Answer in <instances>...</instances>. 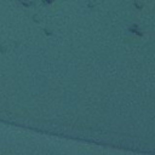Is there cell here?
Wrapping results in <instances>:
<instances>
[{
    "mask_svg": "<svg viewBox=\"0 0 155 155\" xmlns=\"http://www.w3.org/2000/svg\"><path fill=\"white\" fill-rule=\"evenodd\" d=\"M22 4H23L24 6H30V5H31V1H28V0H23V1H22Z\"/></svg>",
    "mask_w": 155,
    "mask_h": 155,
    "instance_id": "6da1fadb",
    "label": "cell"
},
{
    "mask_svg": "<svg viewBox=\"0 0 155 155\" xmlns=\"http://www.w3.org/2000/svg\"><path fill=\"white\" fill-rule=\"evenodd\" d=\"M53 0H44V4H51Z\"/></svg>",
    "mask_w": 155,
    "mask_h": 155,
    "instance_id": "7a4b0ae2",
    "label": "cell"
}]
</instances>
